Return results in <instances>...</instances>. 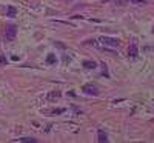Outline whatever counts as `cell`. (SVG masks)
Segmentation results:
<instances>
[{
	"instance_id": "cell-1",
	"label": "cell",
	"mask_w": 154,
	"mask_h": 143,
	"mask_svg": "<svg viewBox=\"0 0 154 143\" xmlns=\"http://www.w3.org/2000/svg\"><path fill=\"white\" fill-rule=\"evenodd\" d=\"M16 34H17L16 25H6V29H5V40L6 42H13L16 39Z\"/></svg>"
},
{
	"instance_id": "cell-2",
	"label": "cell",
	"mask_w": 154,
	"mask_h": 143,
	"mask_svg": "<svg viewBox=\"0 0 154 143\" xmlns=\"http://www.w3.org/2000/svg\"><path fill=\"white\" fill-rule=\"evenodd\" d=\"M137 54H139L137 40L136 39H133V40H131V45H130V48H128V55H130V57H137Z\"/></svg>"
},
{
	"instance_id": "cell-3",
	"label": "cell",
	"mask_w": 154,
	"mask_h": 143,
	"mask_svg": "<svg viewBox=\"0 0 154 143\" xmlns=\"http://www.w3.org/2000/svg\"><path fill=\"white\" fill-rule=\"evenodd\" d=\"M82 91L88 95H97L99 94V89H97L96 85H85V86L82 88Z\"/></svg>"
},
{
	"instance_id": "cell-4",
	"label": "cell",
	"mask_w": 154,
	"mask_h": 143,
	"mask_svg": "<svg viewBox=\"0 0 154 143\" xmlns=\"http://www.w3.org/2000/svg\"><path fill=\"white\" fill-rule=\"evenodd\" d=\"M103 45H109V46H117L119 45V40L117 39H113V37H102L100 39Z\"/></svg>"
},
{
	"instance_id": "cell-5",
	"label": "cell",
	"mask_w": 154,
	"mask_h": 143,
	"mask_svg": "<svg viewBox=\"0 0 154 143\" xmlns=\"http://www.w3.org/2000/svg\"><path fill=\"white\" fill-rule=\"evenodd\" d=\"M97 142L99 143H106L108 142V135L103 132L102 129H99V132H97Z\"/></svg>"
},
{
	"instance_id": "cell-6",
	"label": "cell",
	"mask_w": 154,
	"mask_h": 143,
	"mask_svg": "<svg viewBox=\"0 0 154 143\" xmlns=\"http://www.w3.org/2000/svg\"><path fill=\"white\" fill-rule=\"evenodd\" d=\"M83 66H85L86 69H94L97 65H96L94 60H85V62H83Z\"/></svg>"
},
{
	"instance_id": "cell-7",
	"label": "cell",
	"mask_w": 154,
	"mask_h": 143,
	"mask_svg": "<svg viewBox=\"0 0 154 143\" xmlns=\"http://www.w3.org/2000/svg\"><path fill=\"white\" fill-rule=\"evenodd\" d=\"M17 142H26V143H35V139L33 137H23V139H17Z\"/></svg>"
},
{
	"instance_id": "cell-8",
	"label": "cell",
	"mask_w": 154,
	"mask_h": 143,
	"mask_svg": "<svg viewBox=\"0 0 154 143\" xmlns=\"http://www.w3.org/2000/svg\"><path fill=\"white\" fill-rule=\"evenodd\" d=\"M60 97V92L59 91H52L51 94L48 95V100H52V98H59Z\"/></svg>"
},
{
	"instance_id": "cell-9",
	"label": "cell",
	"mask_w": 154,
	"mask_h": 143,
	"mask_svg": "<svg viewBox=\"0 0 154 143\" xmlns=\"http://www.w3.org/2000/svg\"><path fill=\"white\" fill-rule=\"evenodd\" d=\"M8 17H14L16 16V8H13V6H8Z\"/></svg>"
},
{
	"instance_id": "cell-10",
	"label": "cell",
	"mask_w": 154,
	"mask_h": 143,
	"mask_svg": "<svg viewBox=\"0 0 154 143\" xmlns=\"http://www.w3.org/2000/svg\"><path fill=\"white\" fill-rule=\"evenodd\" d=\"M46 62H48V63H56V62H57V59H56V55H54V54H50V55L46 57Z\"/></svg>"
},
{
	"instance_id": "cell-11",
	"label": "cell",
	"mask_w": 154,
	"mask_h": 143,
	"mask_svg": "<svg viewBox=\"0 0 154 143\" xmlns=\"http://www.w3.org/2000/svg\"><path fill=\"white\" fill-rule=\"evenodd\" d=\"M0 65L3 66V65H6V59H5V55L3 54H0Z\"/></svg>"
},
{
	"instance_id": "cell-12",
	"label": "cell",
	"mask_w": 154,
	"mask_h": 143,
	"mask_svg": "<svg viewBox=\"0 0 154 143\" xmlns=\"http://www.w3.org/2000/svg\"><path fill=\"white\" fill-rule=\"evenodd\" d=\"M133 3H137V5H143V3H146L145 0H131Z\"/></svg>"
},
{
	"instance_id": "cell-13",
	"label": "cell",
	"mask_w": 154,
	"mask_h": 143,
	"mask_svg": "<svg viewBox=\"0 0 154 143\" xmlns=\"http://www.w3.org/2000/svg\"><path fill=\"white\" fill-rule=\"evenodd\" d=\"M62 112H65L63 108H60V109H56V111H52V114H62Z\"/></svg>"
}]
</instances>
